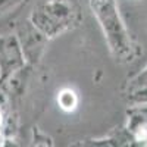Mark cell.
<instances>
[{
    "label": "cell",
    "instance_id": "277c9868",
    "mask_svg": "<svg viewBox=\"0 0 147 147\" xmlns=\"http://www.w3.org/2000/svg\"><path fill=\"white\" fill-rule=\"evenodd\" d=\"M128 88L132 91L136 90H143V88H147V66L141 71L140 75H137L134 80H131L128 82Z\"/></svg>",
    "mask_w": 147,
    "mask_h": 147
},
{
    "label": "cell",
    "instance_id": "7a4b0ae2",
    "mask_svg": "<svg viewBox=\"0 0 147 147\" xmlns=\"http://www.w3.org/2000/svg\"><path fill=\"white\" fill-rule=\"evenodd\" d=\"M80 12L72 0H50L34 15V25L47 37H55L78 22Z\"/></svg>",
    "mask_w": 147,
    "mask_h": 147
},
{
    "label": "cell",
    "instance_id": "5b68a950",
    "mask_svg": "<svg viewBox=\"0 0 147 147\" xmlns=\"http://www.w3.org/2000/svg\"><path fill=\"white\" fill-rule=\"evenodd\" d=\"M0 122H2V116H0Z\"/></svg>",
    "mask_w": 147,
    "mask_h": 147
},
{
    "label": "cell",
    "instance_id": "3957f363",
    "mask_svg": "<svg viewBox=\"0 0 147 147\" xmlns=\"http://www.w3.org/2000/svg\"><path fill=\"white\" fill-rule=\"evenodd\" d=\"M57 105L65 112H74L78 106V96L72 88H62L57 94Z\"/></svg>",
    "mask_w": 147,
    "mask_h": 147
},
{
    "label": "cell",
    "instance_id": "6da1fadb",
    "mask_svg": "<svg viewBox=\"0 0 147 147\" xmlns=\"http://www.w3.org/2000/svg\"><path fill=\"white\" fill-rule=\"evenodd\" d=\"M88 3L93 15L99 21L113 59L118 62H131L134 59V47L116 0H88Z\"/></svg>",
    "mask_w": 147,
    "mask_h": 147
}]
</instances>
